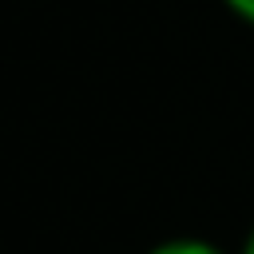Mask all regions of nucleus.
<instances>
[{
  "instance_id": "7ed1b4c3",
  "label": "nucleus",
  "mask_w": 254,
  "mask_h": 254,
  "mask_svg": "<svg viewBox=\"0 0 254 254\" xmlns=\"http://www.w3.org/2000/svg\"><path fill=\"white\" fill-rule=\"evenodd\" d=\"M242 254H254V234L246 238V250H242Z\"/></svg>"
},
{
  "instance_id": "f257e3e1",
  "label": "nucleus",
  "mask_w": 254,
  "mask_h": 254,
  "mask_svg": "<svg viewBox=\"0 0 254 254\" xmlns=\"http://www.w3.org/2000/svg\"><path fill=\"white\" fill-rule=\"evenodd\" d=\"M151 254H218L210 242H194V238H183V242H167V246H159V250H151Z\"/></svg>"
},
{
  "instance_id": "f03ea898",
  "label": "nucleus",
  "mask_w": 254,
  "mask_h": 254,
  "mask_svg": "<svg viewBox=\"0 0 254 254\" xmlns=\"http://www.w3.org/2000/svg\"><path fill=\"white\" fill-rule=\"evenodd\" d=\"M226 4H230L242 20H250V24H254V0H226Z\"/></svg>"
}]
</instances>
